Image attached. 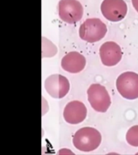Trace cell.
Instances as JSON below:
<instances>
[{"instance_id":"3957f363","label":"cell","mask_w":138,"mask_h":155,"mask_svg":"<svg viewBox=\"0 0 138 155\" xmlns=\"http://www.w3.org/2000/svg\"><path fill=\"white\" fill-rule=\"evenodd\" d=\"M88 101L92 108L99 112H106L111 105V98L106 88L100 84H92L87 90Z\"/></svg>"},{"instance_id":"8fae6325","label":"cell","mask_w":138,"mask_h":155,"mask_svg":"<svg viewBox=\"0 0 138 155\" xmlns=\"http://www.w3.org/2000/svg\"><path fill=\"white\" fill-rule=\"evenodd\" d=\"M126 140L132 146L138 147V125L131 127L126 133Z\"/></svg>"},{"instance_id":"30bf717a","label":"cell","mask_w":138,"mask_h":155,"mask_svg":"<svg viewBox=\"0 0 138 155\" xmlns=\"http://www.w3.org/2000/svg\"><path fill=\"white\" fill-rule=\"evenodd\" d=\"M86 65V58L77 52H70L61 60V67L64 70L72 74L81 72Z\"/></svg>"},{"instance_id":"277c9868","label":"cell","mask_w":138,"mask_h":155,"mask_svg":"<svg viewBox=\"0 0 138 155\" xmlns=\"http://www.w3.org/2000/svg\"><path fill=\"white\" fill-rule=\"evenodd\" d=\"M116 88L120 95L127 99L138 98V74L134 72L121 74L116 80Z\"/></svg>"},{"instance_id":"9c48e42d","label":"cell","mask_w":138,"mask_h":155,"mask_svg":"<svg viewBox=\"0 0 138 155\" xmlns=\"http://www.w3.org/2000/svg\"><path fill=\"white\" fill-rule=\"evenodd\" d=\"M87 114V109L82 102L74 100L65 107L63 116L65 120L71 124H77L84 120Z\"/></svg>"},{"instance_id":"52a82bcc","label":"cell","mask_w":138,"mask_h":155,"mask_svg":"<svg viewBox=\"0 0 138 155\" xmlns=\"http://www.w3.org/2000/svg\"><path fill=\"white\" fill-rule=\"evenodd\" d=\"M46 91L54 99H61L70 91V82L65 77L61 74H52L44 81Z\"/></svg>"},{"instance_id":"7a4b0ae2","label":"cell","mask_w":138,"mask_h":155,"mask_svg":"<svg viewBox=\"0 0 138 155\" xmlns=\"http://www.w3.org/2000/svg\"><path fill=\"white\" fill-rule=\"evenodd\" d=\"M107 26L99 19L92 18L87 19L81 24L79 28V36L83 41L94 43L101 41L107 33Z\"/></svg>"},{"instance_id":"ba28073f","label":"cell","mask_w":138,"mask_h":155,"mask_svg":"<svg viewBox=\"0 0 138 155\" xmlns=\"http://www.w3.org/2000/svg\"><path fill=\"white\" fill-rule=\"evenodd\" d=\"M99 56L102 63L106 66H114L120 61L122 51L118 44L114 41H107L99 48Z\"/></svg>"},{"instance_id":"7c38bea8","label":"cell","mask_w":138,"mask_h":155,"mask_svg":"<svg viewBox=\"0 0 138 155\" xmlns=\"http://www.w3.org/2000/svg\"><path fill=\"white\" fill-rule=\"evenodd\" d=\"M132 3H133V7L138 12V0H132Z\"/></svg>"},{"instance_id":"5b68a950","label":"cell","mask_w":138,"mask_h":155,"mask_svg":"<svg viewBox=\"0 0 138 155\" xmlns=\"http://www.w3.org/2000/svg\"><path fill=\"white\" fill-rule=\"evenodd\" d=\"M58 14L62 21L75 24L82 19L83 7L77 0H61L58 4Z\"/></svg>"},{"instance_id":"6da1fadb","label":"cell","mask_w":138,"mask_h":155,"mask_svg":"<svg viewBox=\"0 0 138 155\" xmlns=\"http://www.w3.org/2000/svg\"><path fill=\"white\" fill-rule=\"evenodd\" d=\"M101 140V134L97 129L84 127L75 133L73 137V144L80 151L90 152L99 147Z\"/></svg>"},{"instance_id":"8992f818","label":"cell","mask_w":138,"mask_h":155,"mask_svg":"<svg viewBox=\"0 0 138 155\" xmlns=\"http://www.w3.org/2000/svg\"><path fill=\"white\" fill-rule=\"evenodd\" d=\"M127 12L128 7L123 0H104L101 4L102 14L109 21H120Z\"/></svg>"}]
</instances>
